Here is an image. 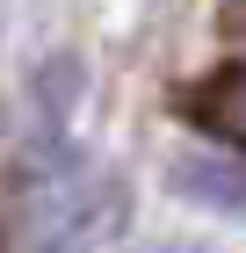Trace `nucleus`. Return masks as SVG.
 <instances>
[{"label":"nucleus","instance_id":"2","mask_svg":"<svg viewBox=\"0 0 246 253\" xmlns=\"http://www.w3.org/2000/svg\"><path fill=\"white\" fill-rule=\"evenodd\" d=\"M174 188L210 203V210H225V217H246V167H239V152L232 159H181L174 167Z\"/></svg>","mask_w":246,"mask_h":253},{"label":"nucleus","instance_id":"1","mask_svg":"<svg viewBox=\"0 0 246 253\" xmlns=\"http://www.w3.org/2000/svg\"><path fill=\"white\" fill-rule=\"evenodd\" d=\"M174 109H181L196 130H210L217 145L246 152V58H225L217 73H203L196 87H181Z\"/></svg>","mask_w":246,"mask_h":253},{"label":"nucleus","instance_id":"3","mask_svg":"<svg viewBox=\"0 0 246 253\" xmlns=\"http://www.w3.org/2000/svg\"><path fill=\"white\" fill-rule=\"evenodd\" d=\"M167 253H203V246H167Z\"/></svg>","mask_w":246,"mask_h":253}]
</instances>
